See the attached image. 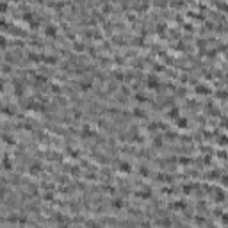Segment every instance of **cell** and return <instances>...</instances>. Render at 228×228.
Listing matches in <instances>:
<instances>
[{"label":"cell","instance_id":"5bb4252c","mask_svg":"<svg viewBox=\"0 0 228 228\" xmlns=\"http://www.w3.org/2000/svg\"><path fill=\"white\" fill-rule=\"evenodd\" d=\"M134 116H136V118H143V116H144V112H143L141 109H134Z\"/></svg>","mask_w":228,"mask_h":228},{"label":"cell","instance_id":"8992f818","mask_svg":"<svg viewBox=\"0 0 228 228\" xmlns=\"http://www.w3.org/2000/svg\"><path fill=\"white\" fill-rule=\"evenodd\" d=\"M78 86H80L82 91H89V89H91V80H80Z\"/></svg>","mask_w":228,"mask_h":228},{"label":"cell","instance_id":"30bf717a","mask_svg":"<svg viewBox=\"0 0 228 228\" xmlns=\"http://www.w3.org/2000/svg\"><path fill=\"white\" fill-rule=\"evenodd\" d=\"M177 127L185 128V127H187V119H185V118H178V119H177Z\"/></svg>","mask_w":228,"mask_h":228},{"label":"cell","instance_id":"6da1fadb","mask_svg":"<svg viewBox=\"0 0 228 228\" xmlns=\"http://www.w3.org/2000/svg\"><path fill=\"white\" fill-rule=\"evenodd\" d=\"M159 84H161V80H159L157 75H148V77H146V86H148L150 89H157Z\"/></svg>","mask_w":228,"mask_h":228},{"label":"cell","instance_id":"277c9868","mask_svg":"<svg viewBox=\"0 0 228 228\" xmlns=\"http://www.w3.org/2000/svg\"><path fill=\"white\" fill-rule=\"evenodd\" d=\"M118 169H119L121 173H130V171H132V164H130V162H119Z\"/></svg>","mask_w":228,"mask_h":228},{"label":"cell","instance_id":"3957f363","mask_svg":"<svg viewBox=\"0 0 228 228\" xmlns=\"http://www.w3.org/2000/svg\"><path fill=\"white\" fill-rule=\"evenodd\" d=\"M2 168H4L5 171H11V169H12V162H11V157H9V155H5V157L2 159Z\"/></svg>","mask_w":228,"mask_h":228},{"label":"cell","instance_id":"2e32d148","mask_svg":"<svg viewBox=\"0 0 228 228\" xmlns=\"http://www.w3.org/2000/svg\"><path fill=\"white\" fill-rule=\"evenodd\" d=\"M136 98H137V102H144V100H146V96H144V95H143V96H141V95H137Z\"/></svg>","mask_w":228,"mask_h":228},{"label":"cell","instance_id":"52a82bcc","mask_svg":"<svg viewBox=\"0 0 228 228\" xmlns=\"http://www.w3.org/2000/svg\"><path fill=\"white\" fill-rule=\"evenodd\" d=\"M39 171H41V166H39V164H32V166L29 168V173H30V175H39Z\"/></svg>","mask_w":228,"mask_h":228},{"label":"cell","instance_id":"7a4b0ae2","mask_svg":"<svg viewBox=\"0 0 228 228\" xmlns=\"http://www.w3.org/2000/svg\"><path fill=\"white\" fill-rule=\"evenodd\" d=\"M45 36H46V37H55V36H57V27L52 25V23H48V25L45 27Z\"/></svg>","mask_w":228,"mask_h":228},{"label":"cell","instance_id":"ac0fdd59","mask_svg":"<svg viewBox=\"0 0 228 228\" xmlns=\"http://www.w3.org/2000/svg\"><path fill=\"white\" fill-rule=\"evenodd\" d=\"M225 127H228V119H225Z\"/></svg>","mask_w":228,"mask_h":228},{"label":"cell","instance_id":"9a60e30c","mask_svg":"<svg viewBox=\"0 0 228 228\" xmlns=\"http://www.w3.org/2000/svg\"><path fill=\"white\" fill-rule=\"evenodd\" d=\"M52 91H54V93H59V91H61V87H59V86H55V84H54V86H52Z\"/></svg>","mask_w":228,"mask_h":228},{"label":"cell","instance_id":"4fadbf2b","mask_svg":"<svg viewBox=\"0 0 228 228\" xmlns=\"http://www.w3.org/2000/svg\"><path fill=\"white\" fill-rule=\"evenodd\" d=\"M4 141H5L7 144H14V137H11L9 134H4Z\"/></svg>","mask_w":228,"mask_h":228},{"label":"cell","instance_id":"7c38bea8","mask_svg":"<svg viewBox=\"0 0 228 228\" xmlns=\"http://www.w3.org/2000/svg\"><path fill=\"white\" fill-rule=\"evenodd\" d=\"M93 134H95V132L91 130V127H84V130H82V136H84V137H86V136H87V137H91Z\"/></svg>","mask_w":228,"mask_h":228},{"label":"cell","instance_id":"8fae6325","mask_svg":"<svg viewBox=\"0 0 228 228\" xmlns=\"http://www.w3.org/2000/svg\"><path fill=\"white\" fill-rule=\"evenodd\" d=\"M196 93L207 95V93H210V89H209V87H205V86H198V87H196Z\"/></svg>","mask_w":228,"mask_h":228},{"label":"cell","instance_id":"5b68a950","mask_svg":"<svg viewBox=\"0 0 228 228\" xmlns=\"http://www.w3.org/2000/svg\"><path fill=\"white\" fill-rule=\"evenodd\" d=\"M41 61L46 62V64H54V62H57V57H55V55H43Z\"/></svg>","mask_w":228,"mask_h":228},{"label":"cell","instance_id":"9c48e42d","mask_svg":"<svg viewBox=\"0 0 228 228\" xmlns=\"http://www.w3.org/2000/svg\"><path fill=\"white\" fill-rule=\"evenodd\" d=\"M137 196H139V198H150V196H152V191H150V189H144V191H137Z\"/></svg>","mask_w":228,"mask_h":228},{"label":"cell","instance_id":"ba28073f","mask_svg":"<svg viewBox=\"0 0 228 228\" xmlns=\"http://www.w3.org/2000/svg\"><path fill=\"white\" fill-rule=\"evenodd\" d=\"M168 116H169V118H173V119H178V118H180V116H178V109H177V107L169 109V111H168Z\"/></svg>","mask_w":228,"mask_h":228},{"label":"cell","instance_id":"e0dca14e","mask_svg":"<svg viewBox=\"0 0 228 228\" xmlns=\"http://www.w3.org/2000/svg\"><path fill=\"white\" fill-rule=\"evenodd\" d=\"M141 175H148V169L146 168H141Z\"/></svg>","mask_w":228,"mask_h":228}]
</instances>
